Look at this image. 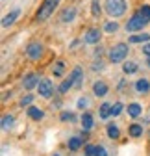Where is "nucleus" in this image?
I'll return each mask as SVG.
<instances>
[{
	"label": "nucleus",
	"mask_w": 150,
	"mask_h": 156,
	"mask_svg": "<svg viewBox=\"0 0 150 156\" xmlns=\"http://www.w3.org/2000/svg\"><path fill=\"white\" fill-rule=\"evenodd\" d=\"M126 0H106V4H104V11L107 13V17L111 19H119L126 13Z\"/></svg>",
	"instance_id": "obj_1"
},
{
	"label": "nucleus",
	"mask_w": 150,
	"mask_h": 156,
	"mask_svg": "<svg viewBox=\"0 0 150 156\" xmlns=\"http://www.w3.org/2000/svg\"><path fill=\"white\" fill-rule=\"evenodd\" d=\"M61 0H43V4L39 6V9H37L35 13V21L37 23H45L50 19V15L54 13V9L60 6Z\"/></svg>",
	"instance_id": "obj_2"
},
{
	"label": "nucleus",
	"mask_w": 150,
	"mask_h": 156,
	"mask_svg": "<svg viewBox=\"0 0 150 156\" xmlns=\"http://www.w3.org/2000/svg\"><path fill=\"white\" fill-rule=\"evenodd\" d=\"M128 52H130L128 43H117V45H113V47L109 48L107 58H109L111 63H122V62H126Z\"/></svg>",
	"instance_id": "obj_3"
},
{
	"label": "nucleus",
	"mask_w": 150,
	"mask_h": 156,
	"mask_svg": "<svg viewBox=\"0 0 150 156\" xmlns=\"http://www.w3.org/2000/svg\"><path fill=\"white\" fill-rule=\"evenodd\" d=\"M146 24H148V23L145 21V19L141 17V13L137 11V13H134L132 17H130V21L126 23V32H139V30H143Z\"/></svg>",
	"instance_id": "obj_4"
},
{
	"label": "nucleus",
	"mask_w": 150,
	"mask_h": 156,
	"mask_svg": "<svg viewBox=\"0 0 150 156\" xmlns=\"http://www.w3.org/2000/svg\"><path fill=\"white\" fill-rule=\"evenodd\" d=\"M43 45L39 41H32L28 47H26V58L32 62H39V58L43 56Z\"/></svg>",
	"instance_id": "obj_5"
},
{
	"label": "nucleus",
	"mask_w": 150,
	"mask_h": 156,
	"mask_svg": "<svg viewBox=\"0 0 150 156\" xmlns=\"http://www.w3.org/2000/svg\"><path fill=\"white\" fill-rule=\"evenodd\" d=\"M37 93H39V97H43V99H50L52 93H54V84L48 78H43L39 82V86H37Z\"/></svg>",
	"instance_id": "obj_6"
},
{
	"label": "nucleus",
	"mask_w": 150,
	"mask_h": 156,
	"mask_svg": "<svg viewBox=\"0 0 150 156\" xmlns=\"http://www.w3.org/2000/svg\"><path fill=\"white\" fill-rule=\"evenodd\" d=\"M100 37H102V30L100 28H89L84 35V43L87 45H98L100 43Z\"/></svg>",
	"instance_id": "obj_7"
},
{
	"label": "nucleus",
	"mask_w": 150,
	"mask_h": 156,
	"mask_svg": "<svg viewBox=\"0 0 150 156\" xmlns=\"http://www.w3.org/2000/svg\"><path fill=\"white\" fill-rule=\"evenodd\" d=\"M74 19H76V8H74V6L63 8V11L60 13V23H63V24L74 23Z\"/></svg>",
	"instance_id": "obj_8"
},
{
	"label": "nucleus",
	"mask_w": 150,
	"mask_h": 156,
	"mask_svg": "<svg viewBox=\"0 0 150 156\" xmlns=\"http://www.w3.org/2000/svg\"><path fill=\"white\" fill-rule=\"evenodd\" d=\"M39 74H35V73H30V74H26L24 76V80H22V86H24V89H33V87H37L39 86Z\"/></svg>",
	"instance_id": "obj_9"
},
{
	"label": "nucleus",
	"mask_w": 150,
	"mask_h": 156,
	"mask_svg": "<svg viewBox=\"0 0 150 156\" xmlns=\"http://www.w3.org/2000/svg\"><path fill=\"white\" fill-rule=\"evenodd\" d=\"M128 43L132 45H145V43H150V34L143 32V34H134L128 37Z\"/></svg>",
	"instance_id": "obj_10"
},
{
	"label": "nucleus",
	"mask_w": 150,
	"mask_h": 156,
	"mask_svg": "<svg viewBox=\"0 0 150 156\" xmlns=\"http://www.w3.org/2000/svg\"><path fill=\"white\" fill-rule=\"evenodd\" d=\"M19 17H21V9H19V8H15L13 11H9L4 19H2V28H8V26H11L15 21H17V19Z\"/></svg>",
	"instance_id": "obj_11"
},
{
	"label": "nucleus",
	"mask_w": 150,
	"mask_h": 156,
	"mask_svg": "<svg viewBox=\"0 0 150 156\" xmlns=\"http://www.w3.org/2000/svg\"><path fill=\"white\" fill-rule=\"evenodd\" d=\"M93 93H95V97H106L107 95V84L104 80H97L93 84Z\"/></svg>",
	"instance_id": "obj_12"
},
{
	"label": "nucleus",
	"mask_w": 150,
	"mask_h": 156,
	"mask_svg": "<svg viewBox=\"0 0 150 156\" xmlns=\"http://www.w3.org/2000/svg\"><path fill=\"white\" fill-rule=\"evenodd\" d=\"M70 76H72V80H74V87H80L82 82H84V69H82L80 65L74 67L72 73H70Z\"/></svg>",
	"instance_id": "obj_13"
},
{
	"label": "nucleus",
	"mask_w": 150,
	"mask_h": 156,
	"mask_svg": "<svg viewBox=\"0 0 150 156\" xmlns=\"http://www.w3.org/2000/svg\"><path fill=\"white\" fill-rule=\"evenodd\" d=\"M28 117L30 119H33V121H41L43 117H45V112L41 110V108H37V106H28Z\"/></svg>",
	"instance_id": "obj_14"
},
{
	"label": "nucleus",
	"mask_w": 150,
	"mask_h": 156,
	"mask_svg": "<svg viewBox=\"0 0 150 156\" xmlns=\"http://www.w3.org/2000/svg\"><path fill=\"white\" fill-rule=\"evenodd\" d=\"M135 91L137 93H148L150 91V82H148V78H139V80L135 82Z\"/></svg>",
	"instance_id": "obj_15"
},
{
	"label": "nucleus",
	"mask_w": 150,
	"mask_h": 156,
	"mask_svg": "<svg viewBox=\"0 0 150 156\" xmlns=\"http://www.w3.org/2000/svg\"><path fill=\"white\" fill-rule=\"evenodd\" d=\"M93 126H95V119H93V115H91L89 112H85V113L82 115V128L87 132V130H91Z\"/></svg>",
	"instance_id": "obj_16"
},
{
	"label": "nucleus",
	"mask_w": 150,
	"mask_h": 156,
	"mask_svg": "<svg viewBox=\"0 0 150 156\" xmlns=\"http://www.w3.org/2000/svg\"><path fill=\"white\" fill-rule=\"evenodd\" d=\"M67 147H69V151H78V149L84 147V140L80 138V136H72V138L69 140V143H67Z\"/></svg>",
	"instance_id": "obj_17"
},
{
	"label": "nucleus",
	"mask_w": 150,
	"mask_h": 156,
	"mask_svg": "<svg viewBox=\"0 0 150 156\" xmlns=\"http://www.w3.org/2000/svg\"><path fill=\"white\" fill-rule=\"evenodd\" d=\"M72 87H74V80H72V76L69 74V78H65V80H63V82L60 84V87H58V91H60L61 95H65V93H67V91H70Z\"/></svg>",
	"instance_id": "obj_18"
},
{
	"label": "nucleus",
	"mask_w": 150,
	"mask_h": 156,
	"mask_svg": "<svg viewBox=\"0 0 150 156\" xmlns=\"http://www.w3.org/2000/svg\"><path fill=\"white\" fill-rule=\"evenodd\" d=\"M106 134H107V138L109 140H119L121 138V130H119V126L117 125H107V128H106Z\"/></svg>",
	"instance_id": "obj_19"
},
{
	"label": "nucleus",
	"mask_w": 150,
	"mask_h": 156,
	"mask_svg": "<svg viewBox=\"0 0 150 156\" xmlns=\"http://www.w3.org/2000/svg\"><path fill=\"white\" fill-rule=\"evenodd\" d=\"M143 132H145L143 125H137V123L130 125V128H128V134L132 136V138H141V136H143Z\"/></svg>",
	"instance_id": "obj_20"
},
{
	"label": "nucleus",
	"mask_w": 150,
	"mask_h": 156,
	"mask_svg": "<svg viewBox=\"0 0 150 156\" xmlns=\"http://www.w3.org/2000/svg\"><path fill=\"white\" fill-rule=\"evenodd\" d=\"M141 112H143V108H141V104L139 102H132V104H128V115L130 117H139L141 115Z\"/></svg>",
	"instance_id": "obj_21"
},
{
	"label": "nucleus",
	"mask_w": 150,
	"mask_h": 156,
	"mask_svg": "<svg viewBox=\"0 0 150 156\" xmlns=\"http://www.w3.org/2000/svg\"><path fill=\"white\" fill-rule=\"evenodd\" d=\"M137 71H139V65L135 62H124V65H122V73L124 74H135Z\"/></svg>",
	"instance_id": "obj_22"
},
{
	"label": "nucleus",
	"mask_w": 150,
	"mask_h": 156,
	"mask_svg": "<svg viewBox=\"0 0 150 156\" xmlns=\"http://www.w3.org/2000/svg\"><path fill=\"white\" fill-rule=\"evenodd\" d=\"M111 106L113 104H109V102H104L98 110V115H100V119H107V117H111Z\"/></svg>",
	"instance_id": "obj_23"
},
{
	"label": "nucleus",
	"mask_w": 150,
	"mask_h": 156,
	"mask_svg": "<svg viewBox=\"0 0 150 156\" xmlns=\"http://www.w3.org/2000/svg\"><path fill=\"white\" fill-rule=\"evenodd\" d=\"M52 73H54V76H63L65 74V63L63 62H56L52 65Z\"/></svg>",
	"instance_id": "obj_24"
},
{
	"label": "nucleus",
	"mask_w": 150,
	"mask_h": 156,
	"mask_svg": "<svg viewBox=\"0 0 150 156\" xmlns=\"http://www.w3.org/2000/svg\"><path fill=\"white\" fill-rule=\"evenodd\" d=\"M91 13L93 17H98L102 13V4H100V0H91Z\"/></svg>",
	"instance_id": "obj_25"
},
{
	"label": "nucleus",
	"mask_w": 150,
	"mask_h": 156,
	"mask_svg": "<svg viewBox=\"0 0 150 156\" xmlns=\"http://www.w3.org/2000/svg\"><path fill=\"white\" fill-rule=\"evenodd\" d=\"M13 125H15L13 115H4V117H2V130H9Z\"/></svg>",
	"instance_id": "obj_26"
},
{
	"label": "nucleus",
	"mask_w": 150,
	"mask_h": 156,
	"mask_svg": "<svg viewBox=\"0 0 150 156\" xmlns=\"http://www.w3.org/2000/svg\"><path fill=\"white\" fill-rule=\"evenodd\" d=\"M139 13H141V17L145 19V21L150 24V4H143V6L139 8Z\"/></svg>",
	"instance_id": "obj_27"
},
{
	"label": "nucleus",
	"mask_w": 150,
	"mask_h": 156,
	"mask_svg": "<svg viewBox=\"0 0 150 156\" xmlns=\"http://www.w3.org/2000/svg\"><path fill=\"white\" fill-rule=\"evenodd\" d=\"M117 30H119V23H115V21H107L104 24V32H107V34H115Z\"/></svg>",
	"instance_id": "obj_28"
},
{
	"label": "nucleus",
	"mask_w": 150,
	"mask_h": 156,
	"mask_svg": "<svg viewBox=\"0 0 150 156\" xmlns=\"http://www.w3.org/2000/svg\"><path fill=\"white\" fill-rule=\"evenodd\" d=\"M122 110H124L122 102H115L113 106H111V117H119V115L122 113Z\"/></svg>",
	"instance_id": "obj_29"
},
{
	"label": "nucleus",
	"mask_w": 150,
	"mask_h": 156,
	"mask_svg": "<svg viewBox=\"0 0 150 156\" xmlns=\"http://www.w3.org/2000/svg\"><path fill=\"white\" fill-rule=\"evenodd\" d=\"M95 156H109V152L104 145H97L95 147Z\"/></svg>",
	"instance_id": "obj_30"
},
{
	"label": "nucleus",
	"mask_w": 150,
	"mask_h": 156,
	"mask_svg": "<svg viewBox=\"0 0 150 156\" xmlns=\"http://www.w3.org/2000/svg\"><path fill=\"white\" fill-rule=\"evenodd\" d=\"M33 99H35L33 95H26V97H22V99H21V106H22V108H24V106H32Z\"/></svg>",
	"instance_id": "obj_31"
},
{
	"label": "nucleus",
	"mask_w": 150,
	"mask_h": 156,
	"mask_svg": "<svg viewBox=\"0 0 150 156\" xmlns=\"http://www.w3.org/2000/svg\"><path fill=\"white\" fill-rule=\"evenodd\" d=\"M61 121H74V119H76V115H74L72 112H61Z\"/></svg>",
	"instance_id": "obj_32"
},
{
	"label": "nucleus",
	"mask_w": 150,
	"mask_h": 156,
	"mask_svg": "<svg viewBox=\"0 0 150 156\" xmlns=\"http://www.w3.org/2000/svg\"><path fill=\"white\" fill-rule=\"evenodd\" d=\"M95 147L97 145H85V156H95Z\"/></svg>",
	"instance_id": "obj_33"
},
{
	"label": "nucleus",
	"mask_w": 150,
	"mask_h": 156,
	"mask_svg": "<svg viewBox=\"0 0 150 156\" xmlns=\"http://www.w3.org/2000/svg\"><path fill=\"white\" fill-rule=\"evenodd\" d=\"M89 106V101L87 99H80L78 101V108H87Z\"/></svg>",
	"instance_id": "obj_34"
},
{
	"label": "nucleus",
	"mask_w": 150,
	"mask_h": 156,
	"mask_svg": "<svg viewBox=\"0 0 150 156\" xmlns=\"http://www.w3.org/2000/svg\"><path fill=\"white\" fill-rule=\"evenodd\" d=\"M143 54L145 56H150V43H145L143 45Z\"/></svg>",
	"instance_id": "obj_35"
},
{
	"label": "nucleus",
	"mask_w": 150,
	"mask_h": 156,
	"mask_svg": "<svg viewBox=\"0 0 150 156\" xmlns=\"http://www.w3.org/2000/svg\"><path fill=\"white\" fill-rule=\"evenodd\" d=\"M8 97H11V93H8V91H6V93H4V97H2V101H4V102L8 101Z\"/></svg>",
	"instance_id": "obj_36"
},
{
	"label": "nucleus",
	"mask_w": 150,
	"mask_h": 156,
	"mask_svg": "<svg viewBox=\"0 0 150 156\" xmlns=\"http://www.w3.org/2000/svg\"><path fill=\"white\" fill-rule=\"evenodd\" d=\"M148 58V60H146V67H150V56H146Z\"/></svg>",
	"instance_id": "obj_37"
},
{
	"label": "nucleus",
	"mask_w": 150,
	"mask_h": 156,
	"mask_svg": "<svg viewBox=\"0 0 150 156\" xmlns=\"http://www.w3.org/2000/svg\"><path fill=\"white\" fill-rule=\"evenodd\" d=\"M54 156H60V154H54Z\"/></svg>",
	"instance_id": "obj_38"
}]
</instances>
